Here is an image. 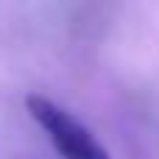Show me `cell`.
I'll return each mask as SVG.
<instances>
[{
    "mask_svg": "<svg viewBox=\"0 0 159 159\" xmlns=\"http://www.w3.org/2000/svg\"><path fill=\"white\" fill-rule=\"evenodd\" d=\"M25 109L61 159H112L109 151L98 143V137L75 115H70L64 106L53 103L50 98L34 92L25 98Z\"/></svg>",
    "mask_w": 159,
    "mask_h": 159,
    "instance_id": "1",
    "label": "cell"
}]
</instances>
